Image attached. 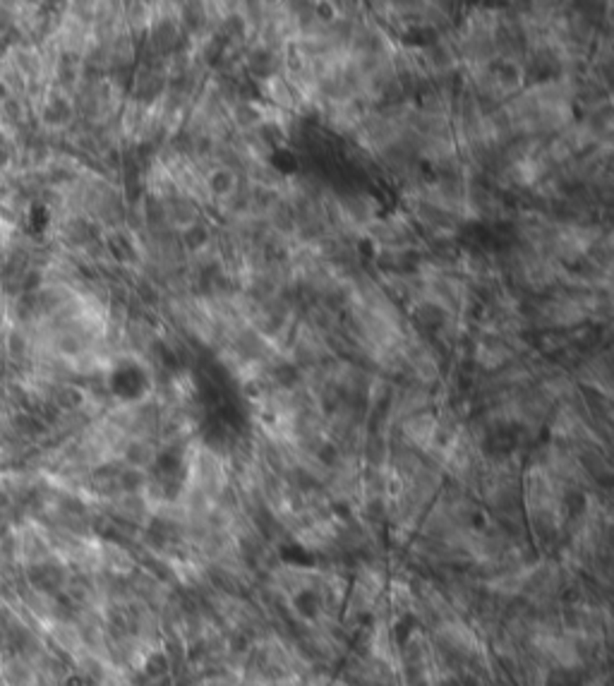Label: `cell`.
I'll list each match as a JSON object with an SVG mask.
<instances>
[{
  "instance_id": "1",
  "label": "cell",
  "mask_w": 614,
  "mask_h": 686,
  "mask_svg": "<svg viewBox=\"0 0 614 686\" xmlns=\"http://www.w3.org/2000/svg\"><path fill=\"white\" fill-rule=\"evenodd\" d=\"M125 461L130 463V468H137V471H142V468H147V466H152L154 463V458H156V451H154V447L149 442H144V440H132L130 444H125Z\"/></svg>"
},
{
  "instance_id": "2",
  "label": "cell",
  "mask_w": 614,
  "mask_h": 686,
  "mask_svg": "<svg viewBox=\"0 0 614 686\" xmlns=\"http://www.w3.org/2000/svg\"><path fill=\"white\" fill-rule=\"evenodd\" d=\"M209 183L216 195H228L230 190H233V175H230L228 170H216V173L211 175Z\"/></svg>"
}]
</instances>
